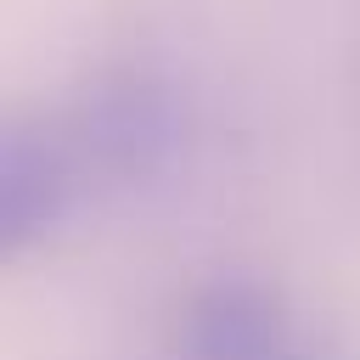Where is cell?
<instances>
[{
	"mask_svg": "<svg viewBox=\"0 0 360 360\" xmlns=\"http://www.w3.org/2000/svg\"><path fill=\"white\" fill-rule=\"evenodd\" d=\"M186 360H292L287 321L259 287L219 281L186 315Z\"/></svg>",
	"mask_w": 360,
	"mask_h": 360,
	"instance_id": "6da1fadb",
	"label": "cell"
}]
</instances>
